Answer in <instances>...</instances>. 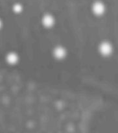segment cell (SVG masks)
I'll use <instances>...</instances> for the list:
<instances>
[{
    "label": "cell",
    "instance_id": "6",
    "mask_svg": "<svg viewBox=\"0 0 118 133\" xmlns=\"http://www.w3.org/2000/svg\"><path fill=\"white\" fill-rule=\"evenodd\" d=\"M23 5L20 3H15L12 6V10L16 14H19V13L22 12L23 11Z\"/></svg>",
    "mask_w": 118,
    "mask_h": 133
},
{
    "label": "cell",
    "instance_id": "4",
    "mask_svg": "<svg viewBox=\"0 0 118 133\" xmlns=\"http://www.w3.org/2000/svg\"><path fill=\"white\" fill-rule=\"evenodd\" d=\"M41 24L45 28H51L55 23V18L52 14H45L42 16L41 19Z\"/></svg>",
    "mask_w": 118,
    "mask_h": 133
},
{
    "label": "cell",
    "instance_id": "7",
    "mask_svg": "<svg viewBox=\"0 0 118 133\" xmlns=\"http://www.w3.org/2000/svg\"><path fill=\"white\" fill-rule=\"evenodd\" d=\"M2 27H3V21L1 20V19L0 18V30L1 29Z\"/></svg>",
    "mask_w": 118,
    "mask_h": 133
},
{
    "label": "cell",
    "instance_id": "3",
    "mask_svg": "<svg viewBox=\"0 0 118 133\" xmlns=\"http://www.w3.org/2000/svg\"><path fill=\"white\" fill-rule=\"evenodd\" d=\"M53 55L56 59L62 60L67 56V50L64 47L58 45L55 47L53 50Z\"/></svg>",
    "mask_w": 118,
    "mask_h": 133
},
{
    "label": "cell",
    "instance_id": "2",
    "mask_svg": "<svg viewBox=\"0 0 118 133\" xmlns=\"http://www.w3.org/2000/svg\"><path fill=\"white\" fill-rule=\"evenodd\" d=\"M99 52L104 57L110 56L113 52V46L111 43L107 41L102 42L99 45Z\"/></svg>",
    "mask_w": 118,
    "mask_h": 133
},
{
    "label": "cell",
    "instance_id": "5",
    "mask_svg": "<svg viewBox=\"0 0 118 133\" xmlns=\"http://www.w3.org/2000/svg\"><path fill=\"white\" fill-rule=\"evenodd\" d=\"M6 61L9 64L15 65L19 62V57L15 52H10L6 55Z\"/></svg>",
    "mask_w": 118,
    "mask_h": 133
},
{
    "label": "cell",
    "instance_id": "1",
    "mask_svg": "<svg viewBox=\"0 0 118 133\" xmlns=\"http://www.w3.org/2000/svg\"><path fill=\"white\" fill-rule=\"evenodd\" d=\"M92 11L94 15L101 16L106 11V5L101 1H95L92 5Z\"/></svg>",
    "mask_w": 118,
    "mask_h": 133
}]
</instances>
